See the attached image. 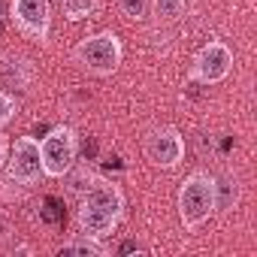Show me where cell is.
Here are the masks:
<instances>
[{"mask_svg":"<svg viewBox=\"0 0 257 257\" xmlns=\"http://www.w3.org/2000/svg\"><path fill=\"white\" fill-rule=\"evenodd\" d=\"M124 215V194L118 185L112 182H103V179H94V185L82 194V203H79V212H76V224L82 233L88 236H109L118 221Z\"/></svg>","mask_w":257,"mask_h":257,"instance_id":"1","label":"cell"},{"mask_svg":"<svg viewBox=\"0 0 257 257\" xmlns=\"http://www.w3.org/2000/svg\"><path fill=\"white\" fill-rule=\"evenodd\" d=\"M215 215V176L194 170L179 188V218L185 230H197Z\"/></svg>","mask_w":257,"mask_h":257,"instance_id":"2","label":"cell"},{"mask_svg":"<svg viewBox=\"0 0 257 257\" xmlns=\"http://www.w3.org/2000/svg\"><path fill=\"white\" fill-rule=\"evenodd\" d=\"M121 58H124V49H121V40L112 31L91 34V37L79 40L76 49H73V61L82 70L94 73V76H112L121 67Z\"/></svg>","mask_w":257,"mask_h":257,"instance_id":"3","label":"cell"},{"mask_svg":"<svg viewBox=\"0 0 257 257\" xmlns=\"http://www.w3.org/2000/svg\"><path fill=\"white\" fill-rule=\"evenodd\" d=\"M43 176V161H40V143L34 137H19L10 143V158H7V176L0 188L16 185V194L22 197L28 188H34Z\"/></svg>","mask_w":257,"mask_h":257,"instance_id":"4","label":"cell"},{"mask_svg":"<svg viewBox=\"0 0 257 257\" xmlns=\"http://www.w3.org/2000/svg\"><path fill=\"white\" fill-rule=\"evenodd\" d=\"M76 155H79V137L73 127L58 124L40 140V161H43V176L49 179H61L76 167Z\"/></svg>","mask_w":257,"mask_h":257,"instance_id":"5","label":"cell"},{"mask_svg":"<svg viewBox=\"0 0 257 257\" xmlns=\"http://www.w3.org/2000/svg\"><path fill=\"white\" fill-rule=\"evenodd\" d=\"M230 70H233V49L221 40H212L197 52L191 64V79L203 85H218L230 76Z\"/></svg>","mask_w":257,"mask_h":257,"instance_id":"6","label":"cell"},{"mask_svg":"<svg viewBox=\"0 0 257 257\" xmlns=\"http://www.w3.org/2000/svg\"><path fill=\"white\" fill-rule=\"evenodd\" d=\"M146 158L161 170H176L185 161V140L176 127H155L143 140Z\"/></svg>","mask_w":257,"mask_h":257,"instance_id":"7","label":"cell"},{"mask_svg":"<svg viewBox=\"0 0 257 257\" xmlns=\"http://www.w3.org/2000/svg\"><path fill=\"white\" fill-rule=\"evenodd\" d=\"M13 22L28 40L46 43L52 31V4L49 0H13Z\"/></svg>","mask_w":257,"mask_h":257,"instance_id":"8","label":"cell"},{"mask_svg":"<svg viewBox=\"0 0 257 257\" xmlns=\"http://www.w3.org/2000/svg\"><path fill=\"white\" fill-rule=\"evenodd\" d=\"M242 200V182L236 173H221L215 176V212H230Z\"/></svg>","mask_w":257,"mask_h":257,"instance_id":"9","label":"cell"},{"mask_svg":"<svg viewBox=\"0 0 257 257\" xmlns=\"http://www.w3.org/2000/svg\"><path fill=\"white\" fill-rule=\"evenodd\" d=\"M188 10V0H149V13L155 25H176Z\"/></svg>","mask_w":257,"mask_h":257,"instance_id":"10","label":"cell"},{"mask_svg":"<svg viewBox=\"0 0 257 257\" xmlns=\"http://www.w3.org/2000/svg\"><path fill=\"white\" fill-rule=\"evenodd\" d=\"M64 251H67V254H88V257H103V254H109V248H106L97 236H88V233H79V236L67 239V242H64Z\"/></svg>","mask_w":257,"mask_h":257,"instance_id":"11","label":"cell"},{"mask_svg":"<svg viewBox=\"0 0 257 257\" xmlns=\"http://www.w3.org/2000/svg\"><path fill=\"white\" fill-rule=\"evenodd\" d=\"M61 10L70 22H85V19L94 16L97 0H61Z\"/></svg>","mask_w":257,"mask_h":257,"instance_id":"12","label":"cell"},{"mask_svg":"<svg viewBox=\"0 0 257 257\" xmlns=\"http://www.w3.org/2000/svg\"><path fill=\"white\" fill-rule=\"evenodd\" d=\"M121 13L131 19V22H143L149 19V0H118Z\"/></svg>","mask_w":257,"mask_h":257,"instance_id":"13","label":"cell"},{"mask_svg":"<svg viewBox=\"0 0 257 257\" xmlns=\"http://www.w3.org/2000/svg\"><path fill=\"white\" fill-rule=\"evenodd\" d=\"M16 112H19V103H16V97H10L7 91H0V131L16 118Z\"/></svg>","mask_w":257,"mask_h":257,"instance_id":"14","label":"cell"},{"mask_svg":"<svg viewBox=\"0 0 257 257\" xmlns=\"http://www.w3.org/2000/svg\"><path fill=\"white\" fill-rule=\"evenodd\" d=\"M7 158H10V140L0 134V170L7 167Z\"/></svg>","mask_w":257,"mask_h":257,"instance_id":"15","label":"cell"}]
</instances>
